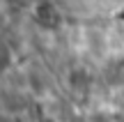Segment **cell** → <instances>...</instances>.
I'll return each mask as SVG.
<instances>
[{
    "mask_svg": "<svg viewBox=\"0 0 124 122\" xmlns=\"http://www.w3.org/2000/svg\"><path fill=\"white\" fill-rule=\"evenodd\" d=\"M35 21L39 23L44 30H55V28H60L62 23V14L60 9L55 7L51 0H39V2L35 5Z\"/></svg>",
    "mask_w": 124,
    "mask_h": 122,
    "instance_id": "1",
    "label": "cell"
},
{
    "mask_svg": "<svg viewBox=\"0 0 124 122\" xmlns=\"http://www.w3.org/2000/svg\"><path fill=\"white\" fill-rule=\"evenodd\" d=\"M108 81L110 83H122L124 81V58L110 65V69H108Z\"/></svg>",
    "mask_w": 124,
    "mask_h": 122,
    "instance_id": "2",
    "label": "cell"
},
{
    "mask_svg": "<svg viewBox=\"0 0 124 122\" xmlns=\"http://www.w3.org/2000/svg\"><path fill=\"white\" fill-rule=\"evenodd\" d=\"M41 122H53V120H41Z\"/></svg>",
    "mask_w": 124,
    "mask_h": 122,
    "instance_id": "3",
    "label": "cell"
}]
</instances>
